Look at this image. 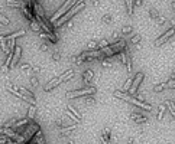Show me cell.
<instances>
[{"mask_svg": "<svg viewBox=\"0 0 175 144\" xmlns=\"http://www.w3.org/2000/svg\"><path fill=\"white\" fill-rule=\"evenodd\" d=\"M84 7H86V3H84V2H77L75 5H74V6L71 7V9H70V12L64 13V15H62V16H61L60 19H58V22H55V23H54V26H57V28L62 26V25H64L65 22L71 20L72 17H74V15H75V13H78L80 10H82Z\"/></svg>", "mask_w": 175, "mask_h": 144, "instance_id": "cell-1", "label": "cell"}, {"mask_svg": "<svg viewBox=\"0 0 175 144\" xmlns=\"http://www.w3.org/2000/svg\"><path fill=\"white\" fill-rule=\"evenodd\" d=\"M115 97H116V98H119V100L127 101V102H130V104L139 107V108H142V110H145V111H151V110H152L151 104H146V102H143V101H137L136 98H133V97L129 95L127 92L125 94V92H120V91H115Z\"/></svg>", "mask_w": 175, "mask_h": 144, "instance_id": "cell-2", "label": "cell"}, {"mask_svg": "<svg viewBox=\"0 0 175 144\" xmlns=\"http://www.w3.org/2000/svg\"><path fill=\"white\" fill-rule=\"evenodd\" d=\"M74 69H70V71H67L64 72L62 75H60V77H57L54 78V79H51L48 84H45V91H51V89L54 88V87H58L60 84H62L64 81H67V79H70V78L74 77Z\"/></svg>", "mask_w": 175, "mask_h": 144, "instance_id": "cell-3", "label": "cell"}, {"mask_svg": "<svg viewBox=\"0 0 175 144\" xmlns=\"http://www.w3.org/2000/svg\"><path fill=\"white\" fill-rule=\"evenodd\" d=\"M77 2H78V0H67L65 3H64V5H62V6L60 7V9H58V12H57V13L54 15V16H52V17L49 19V22L55 23L57 20H58V19H60L61 16H62V15H64V13H67V12L70 10V9H71L72 6L75 5Z\"/></svg>", "mask_w": 175, "mask_h": 144, "instance_id": "cell-4", "label": "cell"}, {"mask_svg": "<svg viewBox=\"0 0 175 144\" xmlns=\"http://www.w3.org/2000/svg\"><path fill=\"white\" fill-rule=\"evenodd\" d=\"M96 94V88H86V89H77V91H71V92H67V98H78V97H87V95H93Z\"/></svg>", "mask_w": 175, "mask_h": 144, "instance_id": "cell-5", "label": "cell"}, {"mask_svg": "<svg viewBox=\"0 0 175 144\" xmlns=\"http://www.w3.org/2000/svg\"><path fill=\"white\" fill-rule=\"evenodd\" d=\"M143 77H145V74H143V72H137L136 75H135V78H133V81H132V84H130V87H129V89H127V92H129L130 95H135V94H136L137 87L140 85Z\"/></svg>", "mask_w": 175, "mask_h": 144, "instance_id": "cell-6", "label": "cell"}, {"mask_svg": "<svg viewBox=\"0 0 175 144\" xmlns=\"http://www.w3.org/2000/svg\"><path fill=\"white\" fill-rule=\"evenodd\" d=\"M103 55L101 50H87V52H82L81 55L78 56V61L84 62V61H91V59H96V58H100Z\"/></svg>", "mask_w": 175, "mask_h": 144, "instance_id": "cell-7", "label": "cell"}, {"mask_svg": "<svg viewBox=\"0 0 175 144\" xmlns=\"http://www.w3.org/2000/svg\"><path fill=\"white\" fill-rule=\"evenodd\" d=\"M171 36H174V26H172L171 29H168V30H166L162 36H159V38L153 42V46H155V48H158V46H161V45H164L166 40H170Z\"/></svg>", "mask_w": 175, "mask_h": 144, "instance_id": "cell-8", "label": "cell"}, {"mask_svg": "<svg viewBox=\"0 0 175 144\" xmlns=\"http://www.w3.org/2000/svg\"><path fill=\"white\" fill-rule=\"evenodd\" d=\"M38 130H41V127H39L38 124H35V122H33V124H29V127L26 128V131L22 134L23 139H25V141L27 143L29 140H32V139H33V134L36 133Z\"/></svg>", "mask_w": 175, "mask_h": 144, "instance_id": "cell-9", "label": "cell"}, {"mask_svg": "<svg viewBox=\"0 0 175 144\" xmlns=\"http://www.w3.org/2000/svg\"><path fill=\"white\" fill-rule=\"evenodd\" d=\"M20 55H22V48L15 45V52H13V55H12L10 68H13V67H15V65L17 63V62H19V59H20Z\"/></svg>", "mask_w": 175, "mask_h": 144, "instance_id": "cell-10", "label": "cell"}, {"mask_svg": "<svg viewBox=\"0 0 175 144\" xmlns=\"http://www.w3.org/2000/svg\"><path fill=\"white\" fill-rule=\"evenodd\" d=\"M125 46H126V42L123 40V39H120V40H117L116 43H113L110 48H111V50L115 52V53H117V52H120V50L125 49Z\"/></svg>", "mask_w": 175, "mask_h": 144, "instance_id": "cell-11", "label": "cell"}, {"mask_svg": "<svg viewBox=\"0 0 175 144\" xmlns=\"http://www.w3.org/2000/svg\"><path fill=\"white\" fill-rule=\"evenodd\" d=\"M39 36H41V38H44V39H49L52 43H57V40H58V38H57L52 32H45V33H44V32L41 30V32H39Z\"/></svg>", "mask_w": 175, "mask_h": 144, "instance_id": "cell-12", "label": "cell"}, {"mask_svg": "<svg viewBox=\"0 0 175 144\" xmlns=\"http://www.w3.org/2000/svg\"><path fill=\"white\" fill-rule=\"evenodd\" d=\"M26 33V32H25V30H17V32H13V33H10V35H6L5 38H6V40H7V39H16V38H19V36H23V35Z\"/></svg>", "mask_w": 175, "mask_h": 144, "instance_id": "cell-13", "label": "cell"}, {"mask_svg": "<svg viewBox=\"0 0 175 144\" xmlns=\"http://www.w3.org/2000/svg\"><path fill=\"white\" fill-rule=\"evenodd\" d=\"M100 50H101V52H103V55H106L107 58H110V56L115 55V52L111 50V48H110L109 45H107V46H103V48H100Z\"/></svg>", "mask_w": 175, "mask_h": 144, "instance_id": "cell-14", "label": "cell"}, {"mask_svg": "<svg viewBox=\"0 0 175 144\" xmlns=\"http://www.w3.org/2000/svg\"><path fill=\"white\" fill-rule=\"evenodd\" d=\"M6 5L10 6V7H22L23 3L19 0H6Z\"/></svg>", "mask_w": 175, "mask_h": 144, "instance_id": "cell-15", "label": "cell"}, {"mask_svg": "<svg viewBox=\"0 0 175 144\" xmlns=\"http://www.w3.org/2000/svg\"><path fill=\"white\" fill-rule=\"evenodd\" d=\"M126 6H127V15L132 16L133 15V6H135V0H126Z\"/></svg>", "mask_w": 175, "mask_h": 144, "instance_id": "cell-16", "label": "cell"}, {"mask_svg": "<svg viewBox=\"0 0 175 144\" xmlns=\"http://www.w3.org/2000/svg\"><path fill=\"white\" fill-rule=\"evenodd\" d=\"M7 40H6L5 35H0V46H2V49L5 50V52H9V49H7V43H6Z\"/></svg>", "mask_w": 175, "mask_h": 144, "instance_id": "cell-17", "label": "cell"}, {"mask_svg": "<svg viewBox=\"0 0 175 144\" xmlns=\"http://www.w3.org/2000/svg\"><path fill=\"white\" fill-rule=\"evenodd\" d=\"M130 118H132V120H135V121H136L137 124H140V122H145L146 120H148L146 117H139V114H137V115H135V114H132Z\"/></svg>", "mask_w": 175, "mask_h": 144, "instance_id": "cell-18", "label": "cell"}, {"mask_svg": "<svg viewBox=\"0 0 175 144\" xmlns=\"http://www.w3.org/2000/svg\"><path fill=\"white\" fill-rule=\"evenodd\" d=\"M31 28L35 30V32H41L42 29H41V26H39V23H36V20H31Z\"/></svg>", "mask_w": 175, "mask_h": 144, "instance_id": "cell-19", "label": "cell"}, {"mask_svg": "<svg viewBox=\"0 0 175 144\" xmlns=\"http://www.w3.org/2000/svg\"><path fill=\"white\" fill-rule=\"evenodd\" d=\"M27 122H29V120L25 118V120H19V121H16V124H13V125H15L16 128H20V127H23L25 124H27Z\"/></svg>", "mask_w": 175, "mask_h": 144, "instance_id": "cell-20", "label": "cell"}, {"mask_svg": "<svg viewBox=\"0 0 175 144\" xmlns=\"http://www.w3.org/2000/svg\"><path fill=\"white\" fill-rule=\"evenodd\" d=\"M126 67H127V72H129V74H130L132 72V59H130V55H129V53H127V58H126Z\"/></svg>", "mask_w": 175, "mask_h": 144, "instance_id": "cell-21", "label": "cell"}, {"mask_svg": "<svg viewBox=\"0 0 175 144\" xmlns=\"http://www.w3.org/2000/svg\"><path fill=\"white\" fill-rule=\"evenodd\" d=\"M91 78H93V71H87L86 74H84V79H86V82H90Z\"/></svg>", "mask_w": 175, "mask_h": 144, "instance_id": "cell-22", "label": "cell"}, {"mask_svg": "<svg viewBox=\"0 0 175 144\" xmlns=\"http://www.w3.org/2000/svg\"><path fill=\"white\" fill-rule=\"evenodd\" d=\"M165 87H166V84H159V85H155V87H153V91H156V92H161V91H162Z\"/></svg>", "mask_w": 175, "mask_h": 144, "instance_id": "cell-23", "label": "cell"}, {"mask_svg": "<svg viewBox=\"0 0 175 144\" xmlns=\"http://www.w3.org/2000/svg\"><path fill=\"white\" fill-rule=\"evenodd\" d=\"M0 23H2V25H6V26L9 25V19H7L5 15H2V13H0Z\"/></svg>", "mask_w": 175, "mask_h": 144, "instance_id": "cell-24", "label": "cell"}, {"mask_svg": "<svg viewBox=\"0 0 175 144\" xmlns=\"http://www.w3.org/2000/svg\"><path fill=\"white\" fill-rule=\"evenodd\" d=\"M149 15H151V17H152V19H155V20H156V19H158V12L155 10V9H149Z\"/></svg>", "mask_w": 175, "mask_h": 144, "instance_id": "cell-25", "label": "cell"}, {"mask_svg": "<svg viewBox=\"0 0 175 144\" xmlns=\"http://www.w3.org/2000/svg\"><path fill=\"white\" fill-rule=\"evenodd\" d=\"M164 112H165V107L159 105V114H158V120H162L164 118Z\"/></svg>", "mask_w": 175, "mask_h": 144, "instance_id": "cell-26", "label": "cell"}, {"mask_svg": "<svg viewBox=\"0 0 175 144\" xmlns=\"http://www.w3.org/2000/svg\"><path fill=\"white\" fill-rule=\"evenodd\" d=\"M68 111H71V112H72V114H74L75 117H78V118H81V115H80V112H77V110H75V108H74L72 105H68Z\"/></svg>", "mask_w": 175, "mask_h": 144, "instance_id": "cell-27", "label": "cell"}, {"mask_svg": "<svg viewBox=\"0 0 175 144\" xmlns=\"http://www.w3.org/2000/svg\"><path fill=\"white\" fill-rule=\"evenodd\" d=\"M77 125L75 124H72V125H70V127H67V128H62L61 130V133H67V131H70V130H75Z\"/></svg>", "mask_w": 175, "mask_h": 144, "instance_id": "cell-28", "label": "cell"}, {"mask_svg": "<svg viewBox=\"0 0 175 144\" xmlns=\"http://www.w3.org/2000/svg\"><path fill=\"white\" fill-rule=\"evenodd\" d=\"M27 112H29V117L32 118V117L35 115V112H36V108H35V105H33V107H31V108H29V111H27Z\"/></svg>", "mask_w": 175, "mask_h": 144, "instance_id": "cell-29", "label": "cell"}, {"mask_svg": "<svg viewBox=\"0 0 175 144\" xmlns=\"http://www.w3.org/2000/svg\"><path fill=\"white\" fill-rule=\"evenodd\" d=\"M174 85H175V81H174V78H170V81L166 82V87H170V88H174Z\"/></svg>", "mask_w": 175, "mask_h": 144, "instance_id": "cell-30", "label": "cell"}, {"mask_svg": "<svg viewBox=\"0 0 175 144\" xmlns=\"http://www.w3.org/2000/svg\"><path fill=\"white\" fill-rule=\"evenodd\" d=\"M52 59H54V61H60L61 59L60 52H54V53H52Z\"/></svg>", "mask_w": 175, "mask_h": 144, "instance_id": "cell-31", "label": "cell"}, {"mask_svg": "<svg viewBox=\"0 0 175 144\" xmlns=\"http://www.w3.org/2000/svg\"><path fill=\"white\" fill-rule=\"evenodd\" d=\"M67 114H68V117H71V118H72V120H74L75 122H80V118H78V117H75L74 114H72V112H67Z\"/></svg>", "mask_w": 175, "mask_h": 144, "instance_id": "cell-32", "label": "cell"}, {"mask_svg": "<svg viewBox=\"0 0 175 144\" xmlns=\"http://www.w3.org/2000/svg\"><path fill=\"white\" fill-rule=\"evenodd\" d=\"M139 40H140V35H136V36L132 38V43H137Z\"/></svg>", "mask_w": 175, "mask_h": 144, "instance_id": "cell-33", "label": "cell"}, {"mask_svg": "<svg viewBox=\"0 0 175 144\" xmlns=\"http://www.w3.org/2000/svg\"><path fill=\"white\" fill-rule=\"evenodd\" d=\"M130 30H132V26H125V28L122 29V32H123L125 35H126V33H129Z\"/></svg>", "mask_w": 175, "mask_h": 144, "instance_id": "cell-34", "label": "cell"}, {"mask_svg": "<svg viewBox=\"0 0 175 144\" xmlns=\"http://www.w3.org/2000/svg\"><path fill=\"white\" fill-rule=\"evenodd\" d=\"M107 45H109V42H107V40H101V42H100L97 46H99V48H103V46H107Z\"/></svg>", "mask_w": 175, "mask_h": 144, "instance_id": "cell-35", "label": "cell"}, {"mask_svg": "<svg viewBox=\"0 0 175 144\" xmlns=\"http://www.w3.org/2000/svg\"><path fill=\"white\" fill-rule=\"evenodd\" d=\"M94 48H97V43L96 42H90L88 43V49H94Z\"/></svg>", "mask_w": 175, "mask_h": 144, "instance_id": "cell-36", "label": "cell"}, {"mask_svg": "<svg viewBox=\"0 0 175 144\" xmlns=\"http://www.w3.org/2000/svg\"><path fill=\"white\" fill-rule=\"evenodd\" d=\"M103 67H106V68H110V67H111V63H110L109 61H106V59H104V61H103Z\"/></svg>", "mask_w": 175, "mask_h": 144, "instance_id": "cell-37", "label": "cell"}, {"mask_svg": "<svg viewBox=\"0 0 175 144\" xmlns=\"http://www.w3.org/2000/svg\"><path fill=\"white\" fill-rule=\"evenodd\" d=\"M31 82H32V85H38V79H36V78H32Z\"/></svg>", "mask_w": 175, "mask_h": 144, "instance_id": "cell-38", "label": "cell"}, {"mask_svg": "<svg viewBox=\"0 0 175 144\" xmlns=\"http://www.w3.org/2000/svg\"><path fill=\"white\" fill-rule=\"evenodd\" d=\"M41 50H48V45H41Z\"/></svg>", "mask_w": 175, "mask_h": 144, "instance_id": "cell-39", "label": "cell"}, {"mask_svg": "<svg viewBox=\"0 0 175 144\" xmlns=\"http://www.w3.org/2000/svg\"><path fill=\"white\" fill-rule=\"evenodd\" d=\"M135 5H136V6H140V5H142V0H135Z\"/></svg>", "mask_w": 175, "mask_h": 144, "instance_id": "cell-40", "label": "cell"}, {"mask_svg": "<svg viewBox=\"0 0 175 144\" xmlns=\"http://www.w3.org/2000/svg\"><path fill=\"white\" fill-rule=\"evenodd\" d=\"M104 20H106V22H107V23L110 22V16H109V15H107V16H104Z\"/></svg>", "mask_w": 175, "mask_h": 144, "instance_id": "cell-41", "label": "cell"}, {"mask_svg": "<svg viewBox=\"0 0 175 144\" xmlns=\"http://www.w3.org/2000/svg\"><path fill=\"white\" fill-rule=\"evenodd\" d=\"M19 2H22V0H19Z\"/></svg>", "mask_w": 175, "mask_h": 144, "instance_id": "cell-42", "label": "cell"}]
</instances>
